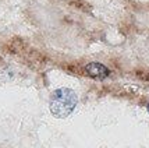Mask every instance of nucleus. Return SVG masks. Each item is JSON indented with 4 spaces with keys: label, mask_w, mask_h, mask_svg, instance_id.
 Wrapping results in <instances>:
<instances>
[{
    "label": "nucleus",
    "mask_w": 149,
    "mask_h": 148,
    "mask_svg": "<svg viewBox=\"0 0 149 148\" xmlns=\"http://www.w3.org/2000/svg\"><path fill=\"white\" fill-rule=\"evenodd\" d=\"M78 102L77 94L70 88H58L50 97V110L56 117H67Z\"/></svg>",
    "instance_id": "obj_1"
},
{
    "label": "nucleus",
    "mask_w": 149,
    "mask_h": 148,
    "mask_svg": "<svg viewBox=\"0 0 149 148\" xmlns=\"http://www.w3.org/2000/svg\"><path fill=\"white\" fill-rule=\"evenodd\" d=\"M85 70L91 77L99 78V80H103V78L109 76V69L106 66H103L102 63H96V62H92L89 65H86Z\"/></svg>",
    "instance_id": "obj_2"
},
{
    "label": "nucleus",
    "mask_w": 149,
    "mask_h": 148,
    "mask_svg": "<svg viewBox=\"0 0 149 148\" xmlns=\"http://www.w3.org/2000/svg\"><path fill=\"white\" fill-rule=\"evenodd\" d=\"M148 112H149V103H148Z\"/></svg>",
    "instance_id": "obj_3"
}]
</instances>
